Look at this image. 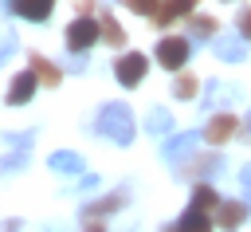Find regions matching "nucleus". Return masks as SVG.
Instances as JSON below:
<instances>
[{"mask_svg":"<svg viewBox=\"0 0 251 232\" xmlns=\"http://www.w3.org/2000/svg\"><path fill=\"white\" fill-rule=\"evenodd\" d=\"M27 67L35 71V79H39V87H59V79H63V71L51 63V59H43L39 51H31L27 55Z\"/></svg>","mask_w":251,"mask_h":232,"instance_id":"obj_10","label":"nucleus"},{"mask_svg":"<svg viewBox=\"0 0 251 232\" xmlns=\"http://www.w3.org/2000/svg\"><path fill=\"white\" fill-rule=\"evenodd\" d=\"M173 94H176V98H196V79H192V75H180V79L173 83Z\"/></svg>","mask_w":251,"mask_h":232,"instance_id":"obj_21","label":"nucleus"},{"mask_svg":"<svg viewBox=\"0 0 251 232\" xmlns=\"http://www.w3.org/2000/svg\"><path fill=\"white\" fill-rule=\"evenodd\" d=\"M126 204V193H110V197H102L98 204H86L82 208V228L86 232H106V212H114V208H122Z\"/></svg>","mask_w":251,"mask_h":232,"instance_id":"obj_4","label":"nucleus"},{"mask_svg":"<svg viewBox=\"0 0 251 232\" xmlns=\"http://www.w3.org/2000/svg\"><path fill=\"white\" fill-rule=\"evenodd\" d=\"M231 134H239V118L227 114V110H224V114H212L208 126H204V142H208V145H224Z\"/></svg>","mask_w":251,"mask_h":232,"instance_id":"obj_6","label":"nucleus"},{"mask_svg":"<svg viewBox=\"0 0 251 232\" xmlns=\"http://www.w3.org/2000/svg\"><path fill=\"white\" fill-rule=\"evenodd\" d=\"M94 130H98L102 138L118 142V145H129V142H133V114H129V106L106 102V106L98 110V118H94Z\"/></svg>","mask_w":251,"mask_h":232,"instance_id":"obj_1","label":"nucleus"},{"mask_svg":"<svg viewBox=\"0 0 251 232\" xmlns=\"http://www.w3.org/2000/svg\"><path fill=\"white\" fill-rule=\"evenodd\" d=\"M188 35L192 39H212L216 35V20L212 16H192L188 20Z\"/></svg>","mask_w":251,"mask_h":232,"instance_id":"obj_18","label":"nucleus"},{"mask_svg":"<svg viewBox=\"0 0 251 232\" xmlns=\"http://www.w3.org/2000/svg\"><path fill=\"white\" fill-rule=\"evenodd\" d=\"M145 71H149V59L141 51H126L122 59H114V75H118L122 87H137L145 79Z\"/></svg>","mask_w":251,"mask_h":232,"instance_id":"obj_5","label":"nucleus"},{"mask_svg":"<svg viewBox=\"0 0 251 232\" xmlns=\"http://www.w3.org/2000/svg\"><path fill=\"white\" fill-rule=\"evenodd\" d=\"M63 39H67V51H71V55H82V51H90V47L102 39V24L82 12V16H75V20L67 24V35H63Z\"/></svg>","mask_w":251,"mask_h":232,"instance_id":"obj_2","label":"nucleus"},{"mask_svg":"<svg viewBox=\"0 0 251 232\" xmlns=\"http://www.w3.org/2000/svg\"><path fill=\"white\" fill-rule=\"evenodd\" d=\"M51 169L55 173H82V157L78 153H51Z\"/></svg>","mask_w":251,"mask_h":232,"instance_id":"obj_19","label":"nucleus"},{"mask_svg":"<svg viewBox=\"0 0 251 232\" xmlns=\"http://www.w3.org/2000/svg\"><path fill=\"white\" fill-rule=\"evenodd\" d=\"M200 138H204V134H192V130H188V134H173V138L165 142V149H161V153H165V157L176 165L180 157H188V153L196 149V142H200Z\"/></svg>","mask_w":251,"mask_h":232,"instance_id":"obj_9","label":"nucleus"},{"mask_svg":"<svg viewBox=\"0 0 251 232\" xmlns=\"http://www.w3.org/2000/svg\"><path fill=\"white\" fill-rule=\"evenodd\" d=\"M235 31H239V35L251 43V8H243V12H239V20H235Z\"/></svg>","mask_w":251,"mask_h":232,"instance_id":"obj_24","label":"nucleus"},{"mask_svg":"<svg viewBox=\"0 0 251 232\" xmlns=\"http://www.w3.org/2000/svg\"><path fill=\"white\" fill-rule=\"evenodd\" d=\"M165 232H176V228H165Z\"/></svg>","mask_w":251,"mask_h":232,"instance_id":"obj_28","label":"nucleus"},{"mask_svg":"<svg viewBox=\"0 0 251 232\" xmlns=\"http://www.w3.org/2000/svg\"><path fill=\"white\" fill-rule=\"evenodd\" d=\"M145 126H149V134H169L173 130V118H169V110H153Z\"/></svg>","mask_w":251,"mask_h":232,"instance_id":"obj_20","label":"nucleus"},{"mask_svg":"<svg viewBox=\"0 0 251 232\" xmlns=\"http://www.w3.org/2000/svg\"><path fill=\"white\" fill-rule=\"evenodd\" d=\"M176 232H212V216H208L204 208L188 204V208H184V216L176 220Z\"/></svg>","mask_w":251,"mask_h":232,"instance_id":"obj_15","label":"nucleus"},{"mask_svg":"<svg viewBox=\"0 0 251 232\" xmlns=\"http://www.w3.org/2000/svg\"><path fill=\"white\" fill-rule=\"evenodd\" d=\"M4 232H20V224H16V220H8V224H4Z\"/></svg>","mask_w":251,"mask_h":232,"instance_id":"obj_27","label":"nucleus"},{"mask_svg":"<svg viewBox=\"0 0 251 232\" xmlns=\"http://www.w3.org/2000/svg\"><path fill=\"white\" fill-rule=\"evenodd\" d=\"M220 169V153H200V157H192V161H176V173L180 177H208V173H216Z\"/></svg>","mask_w":251,"mask_h":232,"instance_id":"obj_11","label":"nucleus"},{"mask_svg":"<svg viewBox=\"0 0 251 232\" xmlns=\"http://www.w3.org/2000/svg\"><path fill=\"white\" fill-rule=\"evenodd\" d=\"M98 24H102V39H106L110 47H122V43H126V28H122L110 12H106V16H98Z\"/></svg>","mask_w":251,"mask_h":232,"instance_id":"obj_17","label":"nucleus"},{"mask_svg":"<svg viewBox=\"0 0 251 232\" xmlns=\"http://www.w3.org/2000/svg\"><path fill=\"white\" fill-rule=\"evenodd\" d=\"M24 161H27V153H24V149H16V153H8V157H0V169H4V173H12V169H20Z\"/></svg>","mask_w":251,"mask_h":232,"instance_id":"obj_23","label":"nucleus"},{"mask_svg":"<svg viewBox=\"0 0 251 232\" xmlns=\"http://www.w3.org/2000/svg\"><path fill=\"white\" fill-rule=\"evenodd\" d=\"M192 8H196V0H161V8L153 12V24H157V28H165V24L180 20V16H188Z\"/></svg>","mask_w":251,"mask_h":232,"instance_id":"obj_13","label":"nucleus"},{"mask_svg":"<svg viewBox=\"0 0 251 232\" xmlns=\"http://www.w3.org/2000/svg\"><path fill=\"white\" fill-rule=\"evenodd\" d=\"M188 55H192V39H188V35H165V39L157 43V63H161L165 71H180Z\"/></svg>","mask_w":251,"mask_h":232,"instance_id":"obj_3","label":"nucleus"},{"mask_svg":"<svg viewBox=\"0 0 251 232\" xmlns=\"http://www.w3.org/2000/svg\"><path fill=\"white\" fill-rule=\"evenodd\" d=\"M216 55L227 63H239V59H247V39L243 35H216Z\"/></svg>","mask_w":251,"mask_h":232,"instance_id":"obj_14","label":"nucleus"},{"mask_svg":"<svg viewBox=\"0 0 251 232\" xmlns=\"http://www.w3.org/2000/svg\"><path fill=\"white\" fill-rule=\"evenodd\" d=\"M247 201H220V208H216V224L224 228V232H235L243 220H247Z\"/></svg>","mask_w":251,"mask_h":232,"instance_id":"obj_7","label":"nucleus"},{"mask_svg":"<svg viewBox=\"0 0 251 232\" xmlns=\"http://www.w3.org/2000/svg\"><path fill=\"white\" fill-rule=\"evenodd\" d=\"M239 181H243V201L251 204V165H243V173H239Z\"/></svg>","mask_w":251,"mask_h":232,"instance_id":"obj_25","label":"nucleus"},{"mask_svg":"<svg viewBox=\"0 0 251 232\" xmlns=\"http://www.w3.org/2000/svg\"><path fill=\"white\" fill-rule=\"evenodd\" d=\"M192 204L204 208V212H216V208H220V193H216L208 181H200V185L192 189Z\"/></svg>","mask_w":251,"mask_h":232,"instance_id":"obj_16","label":"nucleus"},{"mask_svg":"<svg viewBox=\"0 0 251 232\" xmlns=\"http://www.w3.org/2000/svg\"><path fill=\"white\" fill-rule=\"evenodd\" d=\"M239 134H243V138H247V142H251V114H247V122H243V126H239Z\"/></svg>","mask_w":251,"mask_h":232,"instance_id":"obj_26","label":"nucleus"},{"mask_svg":"<svg viewBox=\"0 0 251 232\" xmlns=\"http://www.w3.org/2000/svg\"><path fill=\"white\" fill-rule=\"evenodd\" d=\"M126 8L137 12V16H153V12L161 8V0H126Z\"/></svg>","mask_w":251,"mask_h":232,"instance_id":"obj_22","label":"nucleus"},{"mask_svg":"<svg viewBox=\"0 0 251 232\" xmlns=\"http://www.w3.org/2000/svg\"><path fill=\"white\" fill-rule=\"evenodd\" d=\"M8 8L16 12V16H24V20H47L51 16V8H55V0H8Z\"/></svg>","mask_w":251,"mask_h":232,"instance_id":"obj_12","label":"nucleus"},{"mask_svg":"<svg viewBox=\"0 0 251 232\" xmlns=\"http://www.w3.org/2000/svg\"><path fill=\"white\" fill-rule=\"evenodd\" d=\"M35 87H39L35 71H31V67H27V71H20V75L12 79V87H8V102H12V106H24V102L35 94Z\"/></svg>","mask_w":251,"mask_h":232,"instance_id":"obj_8","label":"nucleus"}]
</instances>
